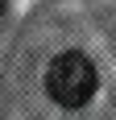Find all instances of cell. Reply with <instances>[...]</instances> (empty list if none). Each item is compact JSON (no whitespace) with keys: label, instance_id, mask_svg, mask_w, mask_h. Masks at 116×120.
I'll return each mask as SVG.
<instances>
[{"label":"cell","instance_id":"6da1fadb","mask_svg":"<svg viewBox=\"0 0 116 120\" xmlns=\"http://www.w3.org/2000/svg\"><path fill=\"white\" fill-rule=\"evenodd\" d=\"M95 87H100V71L83 50H62L46 66V95L58 108H83L91 104Z\"/></svg>","mask_w":116,"mask_h":120}]
</instances>
